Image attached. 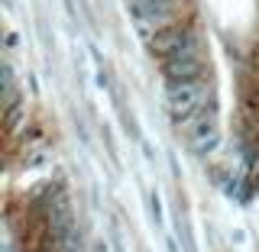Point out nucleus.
Here are the masks:
<instances>
[{
  "mask_svg": "<svg viewBox=\"0 0 259 252\" xmlns=\"http://www.w3.org/2000/svg\"><path fill=\"white\" fill-rule=\"evenodd\" d=\"M149 48L159 59L162 78L172 84V81H191L207 71V45L201 29L188 20H178L172 26L159 29L156 36H149Z\"/></svg>",
  "mask_w": 259,
  "mask_h": 252,
  "instance_id": "1",
  "label": "nucleus"
},
{
  "mask_svg": "<svg viewBox=\"0 0 259 252\" xmlns=\"http://www.w3.org/2000/svg\"><path fill=\"white\" fill-rule=\"evenodd\" d=\"M165 100H168V113H172L175 123L182 129L191 126L194 120L214 113V84H210V75L165 84Z\"/></svg>",
  "mask_w": 259,
  "mask_h": 252,
  "instance_id": "2",
  "label": "nucleus"
},
{
  "mask_svg": "<svg viewBox=\"0 0 259 252\" xmlns=\"http://www.w3.org/2000/svg\"><path fill=\"white\" fill-rule=\"evenodd\" d=\"M185 139L191 142L194 152L207 156V152L217 145V117H214V113H207V117L194 120L191 126H185Z\"/></svg>",
  "mask_w": 259,
  "mask_h": 252,
  "instance_id": "3",
  "label": "nucleus"
},
{
  "mask_svg": "<svg viewBox=\"0 0 259 252\" xmlns=\"http://www.w3.org/2000/svg\"><path fill=\"white\" fill-rule=\"evenodd\" d=\"M256 94H259V84H256Z\"/></svg>",
  "mask_w": 259,
  "mask_h": 252,
  "instance_id": "4",
  "label": "nucleus"
}]
</instances>
